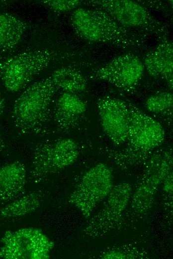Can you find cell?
<instances>
[{"label": "cell", "instance_id": "6da1fadb", "mask_svg": "<svg viewBox=\"0 0 173 259\" xmlns=\"http://www.w3.org/2000/svg\"><path fill=\"white\" fill-rule=\"evenodd\" d=\"M129 126L126 146L111 153L116 164L129 168L146 160L152 151L163 143L165 132L162 125L133 104L126 102Z\"/></svg>", "mask_w": 173, "mask_h": 259}, {"label": "cell", "instance_id": "7a4b0ae2", "mask_svg": "<svg viewBox=\"0 0 173 259\" xmlns=\"http://www.w3.org/2000/svg\"><path fill=\"white\" fill-rule=\"evenodd\" d=\"M71 20L78 34L88 42L124 48L139 47L144 42L139 33L121 26L97 8H77L73 12Z\"/></svg>", "mask_w": 173, "mask_h": 259}, {"label": "cell", "instance_id": "3957f363", "mask_svg": "<svg viewBox=\"0 0 173 259\" xmlns=\"http://www.w3.org/2000/svg\"><path fill=\"white\" fill-rule=\"evenodd\" d=\"M57 89L49 76L33 83L18 97L11 114L13 125L20 133H38L45 128Z\"/></svg>", "mask_w": 173, "mask_h": 259}, {"label": "cell", "instance_id": "277c9868", "mask_svg": "<svg viewBox=\"0 0 173 259\" xmlns=\"http://www.w3.org/2000/svg\"><path fill=\"white\" fill-rule=\"evenodd\" d=\"M88 3L101 10L121 26L141 33L166 39L169 34L167 26L157 19L141 3L129 0H94Z\"/></svg>", "mask_w": 173, "mask_h": 259}, {"label": "cell", "instance_id": "5b68a950", "mask_svg": "<svg viewBox=\"0 0 173 259\" xmlns=\"http://www.w3.org/2000/svg\"><path fill=\"white\" fill-rule=\"evenodd\" d=\"M56 57L57 53L50 49L18 53L0 63V78L8 92H18L48 67Z\"/></svg>", "mask_w": 173, "mask_h": 259}, {"label": "cell", "instance_id": "8992f818", "mask_svg": "<svg viewBox=\"0 0 173 259\" xmlns=\"http://www.w3.org/2000/svg\"><path fill=\"white\" fill-rule=\"evenodd\" d=\"M0 259H48L54 243L40 229L7 231L0 239Z\"/></svg>", "mask_w": 173, "mask_h": 259}, {"label": "cell", "instance_id": "52a82bcc", "mask_svg": "<svg viewBox=\"0 0 173 259\" xmlns=\"http://www.w3.org/2000/svg\"><path fill=\"white\" fill-rule=\"evenodd\" d=\"M79 154L77 143L71 138L38 144L33 152L31 177L38 181L58 172L74 164Z\"/></svg>", "mask_w": 173, "mask_h": 259}, {"label": "cell", "instance_id": "ba28073f", "mask_svg": "<svg viewBox=\"0 0 173 259\" xmlns=\"http://www.w3.org/2000/svg\"><path fill=\"white\" fill-rule=\"evenodd\" d=\"M112 187L111 169L105 163H97L84 174L70 196L69 202L87 219L99 202L108 196Z\"/></svg>", "mask_w": 173, "mask_h": 259}, {"label": "cell", "instance_id": "9c48e42d", "mask_svg": "<svg viewBox=\"0 0 173 259\" xmlns=\"http://www.w3.org/2000/svg\"><path fill=\"white\" fill-rule=\"evenodd\" d=\"M145 70L143 62L136 55L127 53L118 56L91 74L92 79L104 81L124 92L133 90Z\"/></svg>", "mask_w": 173, "mask_h": 259}, {"label": "cell", "instance_id": "30bf717a", "mask_svg": "<svg viewBox=\"0 0 173 259\" xmlns=\"http://www.w3.org/2000/svg\"><path fill=\"white\" fill-rule=\"evenodd\" d=\"M131 185L122 182L112 187L104 208L90 219L85 229L88 236H102L114 229L121 220L130 199Z\"/></svg>", "mask_w": 173, "mask_h": 259}, {"label": "cell", "instance_id": "8fae6325", "mask_svg": "<svg viewBox=\"0 0 173 259\" xmlns=\"http://www.w3.org/2000/svg\"><path fill=\"white\" fill-rule=\"evenodd\" d=\"M97 109L102 128L116 145L125 143L129 126V111L126 102L109 96L100 98Z\"/></svg>", "mask_w": 173, "mask_h": 259}, {"label": "cell", "instance_id": "7c38bea8", "mask_svg": "<svg viewBox=\"0 0 173 259\" xmlns=\"http://www.w3.org/2000/svg\"><path fill=\"white\" fill-rule=\"evenodd\" d=\"M170 170L169 163L161 157L152 156L148 160L132 198L131 207L135 213L143 214L150 210L158 187Z\"/></svg>", "mask_w": 173, "mask_h": 259}, {"label": "cell", "instance_id": "4fadbf2b", "mask_svg": "<svg viewBox=\"0 0 173 259\" xmlns=\"http://www.w3.org/2000/svg\"><path fill=\"white\" fill-rule=\"evenodd\" d=\"M150 76L163 80L169 88L173 86V45L166 38L145 57L143 62Z\"/></svg>", "mask_w": 173, "mask_h": 259}, {"label": "cell", "instance_id": "5bb4252c", "mask_svg": "<svg viewBox=\"0 0 173 259\" xmlns=\"http://www.w3.org/2000/svg\"><path fill=\"white\" fill-rule=\"evenodd\" d=\"M86 103L76 94L64 92L57 100L54 119L58 130L67 131L76 127L86 110Z\"/></svg>", "mask_w": 173, "mask_h": 259}, {"label": "cell", "instance_id": "9a60e30c", "mask_svg": "<svg viewBox=\"0 0 173 259\" xmlns=\"http://www.w3.org/2000/svg\"><path fill=\"white\" fill-rule=\"evenodd\" d=\"M26 182L22 162L14 161L0 167V204L8 203L21 196Z\"/></svg>", "mask_w": 173, "mask_h": 259}, {"label": "cell", "instance_id": "2e32d148", "mask_svg": "<svg viewBox=\"0 0 173 259\" xmlns=\"http://www.w3.org/2000/svg\"><path fill=\"white\" fill-rule=\"evenodd\" d=\"M26 27V23L15 15L0 13V49L10 50L17 46Z\"/></svg>", "mask_w": 173, "mask_h": 259}, {"label": "cell", "instance_id": "e0dca14e", "mask_svg": "<svg viewBox=\"0 0 173 259\" xmlns=\"http://www.w3.org/2000/svg\"><path fill=\"white\" fill-rule=\"evenodd\" d=\"M43 201L42 195L37 192H31L19 196L7 203L0 210L2 218L24 217L39 209Z\"/></svg>", "mask_w": 173, "mask_h": 259}, {"label": "cell", "instance_id": "ac0fdd59", "mask_svg": "<svg viewBox=\"0 0 173 259\" xmlns=\"http://www.w3.org/2000/svg\"><path fill=\"white\" fill-rule=\"evenodd\" d=\"M57 89L73 94L84 92L87 82L79 71L69 67H62L55 70L50 76Z\"/></svg>", "mask_w": 173, "mask_h": 259}, {"label": "cell", "instance_id": "d6986e66", "mask_svg": "<svg viewBox=\"0 0 173 259\" xmlns=\"http://www.w3.org/2000/svg\"><path fill=\"white\" fill-rule=\"evenodd\" d=\"M145 106L150 112L160 116L172 118L173 96L170 92H161L150 96Z\"/></svg>", "mask_w": 173, "mask_h": 259}, {"label": "cell", "instance_id": "ffe728a7", "mask_svg": "<svg viewBox=\"0 0 173 259\" xmlns=\"http://www.w3.org/2000/svg\"><path fill=\"white\" fill-rule=\"evenodd\" d=\"M41 3L51 10L57 12H65L75 10L82 3L79 0H45Z\"/></svg>", "mask_w": 173, "mask_h": 259}, {"label": "cell", "instance_id": "44dd1931", "mask_svg": "<svg viewBox=\"0 0 173 259\" xmlns=\"http://www.w3.org/2000/svg\"><path fill=\"white\" fill-rule=\"evenodd\" d=\"M138 256L134 255L133 253L122 249H112L105 253L101 256V258L105 259H135Z\"/></svg>", "mask_w": 173, "mask_h": 259}, {"label": "cell", "instance_id": "7402d4cb", "mask_svg": "<svg viewBox=\"0 0 173 259\" xmlns=\"http://www.w3.org/2000/svg\"><path fill=\"white\" fill-rule=\"evenodd\" d=\"M163 190L167 193H173V170L165 177L163 182Z\"/></svg>", "mask_w": 173, "mask_h": 259}, {"label": "cell", "instance_id": "603a6c76", "mask_svg": "<svg viewBox=\"0 0 173 259\" xmlns=\"http://www.w3.org/2000/svg\"><path fill=\"white\" fill-rule=\"evenodd\" d=\"M4 107V100L0 90V116L2 114Z\"/></svg>", "mask_w": 173, "mask_h": 259}, {"label": "cell", "instance_id": "cb8c5ba5", "mask_svg": "<svg viewBox=\"0 0 173 259\" xmlns=\"http://www.w3.org/2000/svg\"><path fill=\"white\" fill-rule=\"evenodd\" d=\"M6 148V144L0 131V151L4 150Z\"/></svg>", "mask_w": 173, "mask_h": 259}, {"label": "cell", "instance_id": "d4e9b609", "mask_svg": "<svg viewBox=\"0 0 173 259\" xmlns=\"http://www.w3.org/2000/svg\"><path fill=\"white\" fill-rule=\"evenodd\" d=\"M5 1H0V6L2 4V3H4Z\"/></svg>", "mask_w": 173, "mask_h": 259}]
</instances>
